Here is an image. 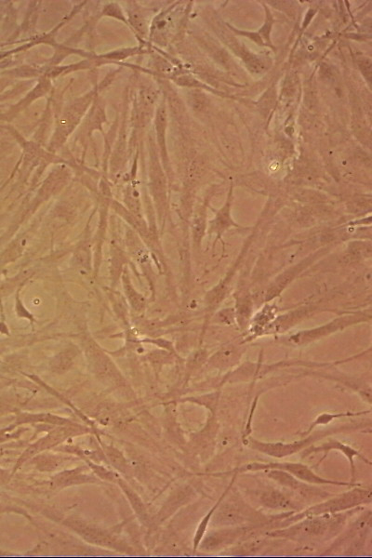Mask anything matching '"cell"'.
Segmentation results:
<instances>
[{
  "label": "cell",
  "instance_id": "cell-1",
  "mask_svg": "<svg viewBox=\"0 0 372 558\" xmlns=\"http://www.w3.org/2000/svg\"><path fill=\"white\" fill-rule=\"evenodd\" d=\"M259 468H277V469L285 470L288 471L289 473L292 474L295 477L299 478L301 480H305L308 482H312V483H318V484H325V483H332L328 480H324V479L320 478L319 477H317L312 471H311L308 467L302 465V464H298V463H284V464H261L259 466Z\"/></svg>",
  "mask_w": 372,
  "mask_h": 558
},
{
  "label": "cell",
  "instance_id": "cell-2",
  "mask_svg": "<svg viewBox=\"0 0 372 558\" xmlns=\"http://www.w3.org/2000/svg\"><path fill=\"white\" fill-rule=\"evenodd\" d=\"M305 443V441L302 442H295L292 444H263V443H255L254 444V448L259 450L260 452H265L266 454L272 455V456H276V457H282V456H286L289 454H292L293 452H297L298 450H300L302 445Z\"/></svg>",
  "mask_w": 372,
  "mask_h": 558
},
{
  "label": "cell",
  "instance_id": "cell-3",
  "mask_svg": "<svg viewBox=\"0 0 372 558\" xmlns=\"http://www.w3.org/2000/svg\"><path fill=\"white\" fill-rule=\"evenodd\" d=\"M263 502L265 505L271 508L286 509L292 506L291 501L282 493L278 491H270L263 496Z\"/></svg>",
  "mask_w": 372,
  "mask_h": 558
},
{
  "label": "cell",
  "instance_id": "cell-4",
  "mask_svg": "<svg viewBox=\"0 0 372 558\" xmlns=\"http://www.w3.org/2000/svg\"><path fill=\"white\" fill-rule=\"evenodd\" d=\"M239 509L236 508L234 505H226L225 507H222V512L220 514V519L222 523H234L239 522V521L241 516H240L239 511H238Z\"/></svg>",
  "mask_w": 372,
  "mask_h": 558
},
{
  "label": "cell",
  "instance_id": "cell-5",
  "mask_svg": "<svg viewBox=\"0 0 372 558\" xmlns=\"http://www.w3.org/2000/svg\"><path fill=\"white\" fill-rule=\"evenodd\" d=\"M270 477L275 479L277 482L281 483L284 486L292 487V488H298L299 483L293 478L292 477L282 471H273L270 474Z\"/></svg>",
  "mask_w": 372,
  "mask_h": 558
},
{
  "label": "cell",
  "instance_id": "cell-6",
  "mask_svg": "<svg viewBox=\"0 0 372 558\" xmlns=\"http://www.w3.org/2000/svg\"><path fill=\"white\" fill-rule=\"evenodd\" d=\"M232 534L231 533H218V534H214L213 536L209 537L206 540V547L207 548H213V547H217L219 545H221L223 543L225 540H229L231 539Z\"/></svg>",
  "mask_w": 372,
  "mask_h": 558
},
{
  "label": "cell",
  "instance_id": "cell-7",
  "mask_svg": "<svg viewBox=\"0 0 372 558\" xmlns=\"http://www.w3.org/2000/svg\"><path fill=\"white\" fill-rule=\"evenodd\" d=\"M132 23H133V27H135L138 31L142 32L144 30V24H143L142 19L140 18L138 15H133Z\"/></svg>",
  "mask_w": 372,
  "mask_h": 558
}]
</instances>
